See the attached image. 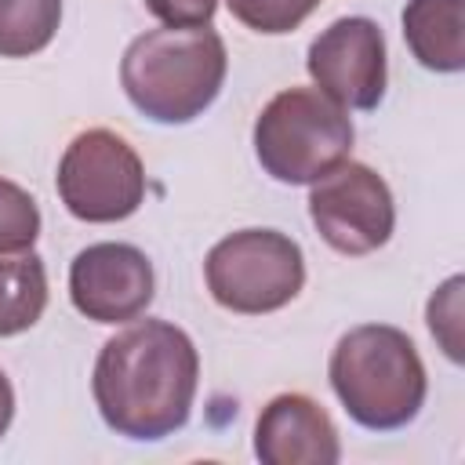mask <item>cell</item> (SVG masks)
<instances>
[{"mask_svg": "<svg viewBox=\"0 0 465 465\" xmlns=\"http://www.w3.org/2000/svg\"><path fill=\"white\" fill-rule=\"evenodd\" d=\"M58 196L80 222H124L145 196L142 160L116 131L91 127L65 145L58 163Z\"/></svg>", "mask_w": 465, "mask_h": 465, "instance_id": "6", "label": "cell"}, {"mask_svg": "<svg viewBox=\"0 0 465 465\" xmlns=\"http://www.w3.org/2000/svg\"><path fill=\"white\" fill-rule=\"evenodd\" d=\"M40 236V211H36V200L0 178V251H29Z\"/></svg>", "mask_w": 465, "mask_h": 465, "instance_id": "14", "label": "cell"}, {"mask_svg": "<svg viewBox=\"0 0 465 465\" xmlns=\"http://www.w3.org/2000/svg\"><path fill=\"white\" fill-rule=\"evenodd\" d=\"M331 385L363 429H403L425 403V367L414 341L389 323H363L338 338Z\"/></svg>", "mask_w": 465, "mask_h": 465, "instance_id": "3", "label": "cell"}, {"mask_svg": "<svg viewBox=\"0 0 465 465\" xmlns=\"http://www.w3.org/2000/svg\"><path fill=\"white\" fill-rule=\"evenodd\" d=\"M225 65V44L211 25H163L131 40L120 84L149 120L189 124L218 98Z\"/></svg>", "mask_w": 465, "mask_h": 465, "instance_id": "2", "label": "cell"}, {"mask_svg": "<svg viewBox=\"0 0 465 465\" xmlns=\"http://www.w3.org/2000/svg\"><path fill=\"white\" fill-rule=\"evenodd\" d=\"M62 22V0H0V58L44 51Z\"/></svg>", "mask_w": 465, "mask_h": 465, "instance_id": "13", "label": "cell"}, {"mask_svg": "<svg viewBox=\"0 0 465 465\" xmlns=\"http://www.w3.org/2000/svg\"><path fill=\"white\" fill-rule=\"evenodd\" d=\"M403 36L425 69L458 73L465 65V0H407Z\"/></svg>", "mask_w": 465, "mask_h": 465, "instance_id": "11", "label": "cell"}, {"mask_svg": "<svg viewBox=\"0 0 465 465\" xmlns=\"http://www.w3.org/2000/svg\"><path fill=\"white\" fill-rule=\"evenodd\" d=\"M254 454L265 465H334L341 458V447L331 414L316 400L283 392L258 414Z\"/></svg>", "mask_w": 465, "mask_h": 465, "instance_id": "10", "label": "cell"}, {"mask_svg": "<svg viewBox=\"0 0 465 465\" xmlns=\"http://www.w3.org/2000/svg\"><path fill=\"white\" fill-rule=\"evenodd\" d=\"M145 7L163 25H207L214 18L218 0H145Z\"/></svg>", "mask_w": 465, "mask_h": 465, "instance_id": "17", "label": "cell"}, {"mask_svg": "<svg viewBox=\"0 0 465 465\" xmlns=\"http://www.w3.org/2000/svg\"><path fill=\"white\" fill-rule=\"evenodd\" d=\"M11 418H15V389H11V381H7V374L0 371V436L7 432V425H11Z\"/></svg>", "mask_w": 465, "mask_h": 465, "instance_id": "18", "label": "cell"}, {"mask_svg": "<svg viewBox=\"0 0 465 465\" xmlns=\"http://www.w3.org/2000/svg\"><path fill=\"white\" fill-rule=\"evenodd\" d=\"M153 262L131 243H91L69 269V298L94 323L138 320L153 302Z\"/></svg>", "mask_w": 465, "mask_h": 465, "instance_id": "9", "label": "cell"}, {"mask_svg": "<svg viewBox=\"0 0 465 465\" xmlns=\"http://www.w3.org/2000/svg\"><path fill=\"white\" fill-rule=\"evenodd\" d=\"M309 76L341 109H374L385 94V36L371 18H338L309 47Z\"/></svg>", "mask_w": 465, "mask_h": 465, "instance_id": "8", "label": "cell"}, {"mask_svg": "<svg viewBox=\"0 0 465 465\" xmlns=\"http://www.w3.org/2000/svg\"><path fill=\"white\" fill-rule=\"evenodd\" d=\"M47 305V272L33 251H0V338L29 331Z\"/></svg>", "mask_w": 465, "mask_h": 465, "instance_id": "12", "label": "cell"}, {"mask_svg": "<svg viewBox=\"0 0 465 465\" xmlns=\"http://www.w3.org/2000/svg\"><path fill=\"white\" fill-rule=\"evenodd\" d=\"M203 272L222 309L262 316L298 298L305 258L302 247L276 229H240L211 247Z\"/></svg>", "mask_w": 465, "mask_h": 465, "instance_id": "5", "label": "cell"}, {"mask_svg": "<svg viewBox=\"0 0 465 465\" xmlns=\"http://www.w3.org/2000/svg\"><path fill=\"white\" fill-rule=\"evenodd\" d=\"M352 149V120L320 87L280 91L254 120V153L283 185H309Z\"/></svg>", "mask_w": 465, "mask_h": 465, "instance_id": "4", "label": "cell"}, {"mask_svg": "<svg viewBox=\"0 0 465 465\" xmlns=\"http://www.w3.org/2000/svg\"><path fill=\"white\" fill-rule=\"evenodd\" d=\"M461 287H465V280L450 276L429 298V331L454 363L461 360Z\"/></svg>", "mask_w": 465, "mask_h": 465, "instance_id": "16", "label": "cell"}, {"mask_svg": "<svg viewBox=\"0 0 465 465\" xmlns=\"http://www.w3.org/2000/svg\"><path fill=\"white\" fill-rule=\"evenodd\" d=\"M309 218L338 254H371L392 236V193L367 163L341 160L312 182Z\"/></svg>", "mask_w": 465, "mask_h": 465, "instance_id": "7", "label": "cell"}, {"mask_svg": "<svg viewBox=\"0 0 465 465\" xmlns=\"http://www.w3.org/2000/svg\"><path fill=\"white\" fill-rule=\"evenodd\" d=\"M200 381L193 338L167 320H142L109 338L94 363V403L127 440H163L189 421Z\"/></svg>", "mask_w": 465, "mask_h": 465, "instance_id": "1", "label": "cell"}, {"mask_svg": "<svg viewBox=\"0 0 465 465\" xmlns=\"http://www.w3.org/2000/svg\"><path fill=\"white\" fill-rule=\"evenodd\" d=\"M232 18H240L247 29L254 33H291L298 29L316 7L320 0H225Z\"/></svg>", "mask_w": 465, "mask_h": 465, "instance_id": "15", "label": "cell"}]
</instances>
